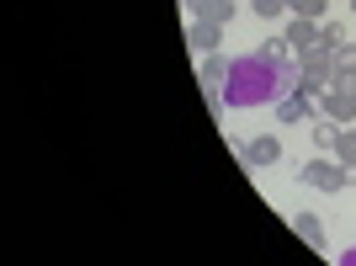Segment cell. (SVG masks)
Masks as SVG:
<instances>
[{
	"mask_svg": "<svg viewBox=\"0 0 356 266\" xmlns=\"http://www.w3.org/2000/svg\"><path fill=\"white\" fill-rule=\"evenodd\" d=\"M298 181H303V187H314V192H346V187H351L346 165H341V160H325V155H314V160L298 171Z\"/></svg>",
	"mask_w": 356,
	"mask_h": 266,
	"instance_id": "cell-1",
	"label": "cell"
},
{
	"mask_svg": "<svg viewBox=\"0 0 356 266\" xmlns=\"http://www.w3.org/2000/svg\"><path fill=\"white\" fill-rule=\"evenodd\" d=\"M282 160V139L277 133H261V139H250V144L239 149V165L245 171H261V165H277Z\"/></svg>",
	"mask_w": 356,
	"mask_h": 266,
	"instance_id": "cell-2",
	"label": "cell"
},
{
	"mask_svg": "<svg viewBox=\"0 0 356 266\" xmlns=\"http://www.w3.org/2000/svg\"><path fill=\"white\" fill-rule=\"evenodd\" d=\"M314 118H319V102H309L303 91H293V96L277 102V123H314Z\"/></svg>",
	"mask_w": 356,
	"mask_h": 266,
	"instance_id": "cell-3",
	"label": "cell"
},
{
	"mask_svg": "<svg viewBox=\"0 0 356 266\" xmlns=\"http://www.w3.org/2000/svg\"><path fill=\"white\" fill-rule=\"evenodd\" d=\"M186 43H192L197 54H218L223 27H218V22H202V16H192V27H186Z\"/></svg>",
	"mask_w": 356,
	"mask_h": 266,
	"instance_id": "cell-4",
	"label": "cell"
},
{
	"mask_svg": "<svg viewBox=\"0 0 356 266\" xmlns=\"http://www.w3.org/2000/svg\"><path fill=\"white\" fill-rule=\"evenodd\" d=\"M282 38L293 43V54H303V48L319 43V22H314V16H293V22L282 27Z\"/></svg>",
	"mask_w": 356,
	"mask_h": 266,
	"instance_id": "cell-5",
	"label": "cell"
},
{
	"mask_svg": "<svg viewBox=\"0 0 356 266\" xmlns=\"http://www.w3.org/2000/svg\"><path fill=\"white\" fill-rule=\"evenodd\" d=\"M186 6H192V16L218 22V27H229V22H234V0H186Z\"/></svg>",
	"mask_w": 356,
	"mask_h": 266,
	"instance_id": "cell-6",
	"label": "cell"
},
{
	"mask_svg": "<svg viewBox=\"0 0 356 266\" xmlns=\"http://www.w3.org/2000/svg\"><path fill=\"white\" fill-rule=\"evenodd\" d=\"M293 235L303 240V245H314V251H325V245H330V240H325V224L314 219V213H298V219H293Z\"/></svg>",
	"mask_w": 356,
	"mask_h": 266,
	"instance_id": "cell-7",
	"label": "cell"
},
{
	"mask_svg": "<svg viewBox=\"0 0 356 266\" xmlns=\"http://www.w3.org/2000/svg\"><path fill=\"white\" fill-rule=\"evenodd\" d=\"M335 139H341V128L319 112V118H314V155H335Z\"/></svg>",
	"mask_w": 356,
	"mask_h": 266,
	"instance_id": "cell-8",
	"label": "cell"
},
{
	"mask_svg": "<svg viewBox=\"0 0 356 266\" xmlns=\"http://www.w3.org/2000/svg\"><path fill=\"white\" fill-rule=\"evenodd\" d=\"M229 64H234V59H223V54H202V86H223Z\"/></svg>",
	"mask_w": 356,
	"mask_h": 266,
	"instance_id": "cell-9",
	"label": "cell"
},
{
	"mask_svg": "<svg viewBox=\"0 0 356 266\" xmlns=\"http://www.w3.org/2000/svg\"><path fill=\"white\" fill-rule=\"evenodd\" d=\"M335 80H356V43L351 38L335 48Z\"/></svg>",
	"mask_w": 356,
	"mask_h": 266,
	"instance_id": "cell-10",
	"label": "cell"
},
{
	"mask_svg": "<svg viewBox=\"0 0 356 266\" xmlns=\"http://www.w3.org/2000/svg\"><path fill=\"white\" fill-rule=\"evenodd\" d=\"M335 160L356 165V123H346V128H341V139H335Z\"/></svg>",
	"mask_w": 356,
	"mask_h": 266,
	"instance_id": "cell-11",
	"label": "cell"
},
{
	"mask_svg": "<svg viewBox=\"0 0 356 266\" xmlns=\"http://www.w3.org/2000/svg\"><path fill=\"white\" fill-rule=\"evenodd\" d=\"M287 11H293V16H314V22H325L330 0H287Z\"/></svg>",
	"mask_w": 356,
	"mask_h": 266,
	"instance_id": "cell-12",
	"label": "cell"
},
{
	"mask_svg": "<svg viewBox=\"0 0 356 266\" xmlns=\"http://www.w3.org/2000/svg\"><path fill=\"white\" fill-rule=\"evenodd\" d=\"M341 43H346V27H341V22H319V48H330V54H335Z\"/></svg>",
	"mask_w": 356,
	"mask_h": 266,
	"instance_id": "cell-13",
	"label": "cell"
},
{
	"mask_svg": "<svg viewBox=\"0 0 356 266\" xmlns=\"http://www.w3.org/2000/svg\"><path fill=\"white\" fill-rule=\"evenodd\" d=\"M255 6V16H266V22H277V16L287 11V0H250Z\"/></svg>",
	"mask_w": 356,
	"mask_h": 266,
	"instance_id": "cell-14",
	"label": "cell"
},
{
	"mask_svg": "<svg viewBox=\"0 0 356 266\" xmlns=\"http://www.w3.org/2000/svg\"><path fill=\"white\" fill-rule=\"evenodd\" d=\"M261 54H266V59H287V54H293V43H287V38H266V43H261Z\"/></svg>",
	"mask_w": 356,
	"mask_h": 266,
	"instance_id": "cell-15",
	"label": "cell"
},
{
	"mask_svg": "<svg viewBox=\"0 0 356 266\" xmlns=\"http://www.w3.org/2000/svg\"><path fill=\"white\" fill-rule=\"evenodd\" d=\"M341 261H346V266H356V245H351V251H346V256H341Z\"/></svg>",
	"mask_w": 356,
	"mask_h": 266,
	"instance_id": "cell-16",
	"label": "cell"
},
{
	"mask_svg": "<svg viewBox=\"0 0 356 266\" xmlns=\"http://www.w3.org/2000/svg\"><path fill=\"white\" fill-rule=\"evenodd\" d=\"M351 16H356V0H351Z\"/></svg>",
	"mask_w": 356,
	"mask_h": 266,
	"instance_id": "cell-17",
	"label": "cell"
}]
</instances>
